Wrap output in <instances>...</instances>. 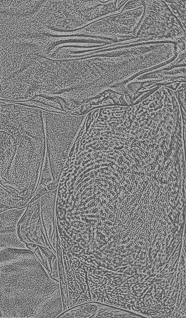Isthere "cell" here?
<instances>
[{"label": "cell", "instance_id": "obj_1", "mask_svg": "<svg viewBox=\"0 0 186 318\" xmlns=\"http://www.w3.org/2000/svg\"><path fill=\"white\" fill-rule=\"evenodd\" d=\"M63 311L60 282L32 251L0 250V318H54Z\"/></svg>", "mask_w": 186, "mask_h": 318}, {"label": "cell", "instance_id": "obj_2", "mask_svg": "<svg viewBox=\"0 0 186 318\" xmlns=\"http://www.w3.org/2000/svg\"><path fill=\"white\" fill-rule=\"evenodd\" d=\"M43 122L18 114L0 122V170L12 176H33L41 170L45 148Z\"/></svg>", "mask_w": 186, "mask_h": 318}, {"label": "cell", "instance_id": "obj_3", "mask_svg": "<svg viewBox=\"0 0 186 318\" xmlns=\"http://www.w3.org/2000/svg\"><path fill=\"white\" fill-rule=\"evenodd\" d=\"M56 194L55 189L30 202L18 223L17 231L21 241L47 247L57 254Z\"/></svg>", "mask_w": 186, "mask_h": 318}, {"label": "cell", "instance_id": "obj_4", "mask_svg": "<svg viewBox=\"0 0 186 318\" xmlns=\"http://www.w3.org/2000/svg\"><path fill=\"white\" fill-rule=\"evenodd\" d=\"M49 160L65 158L71 140L83 119V116L64 115L42 110Z\"/></svg>", "mask_w": 186, "mask_h": 318}, {"label": "cell", "instance_id": "obj_5", "mask_svg": "<svg viewBox=\"0 0 186 318\" xmlns=\"http://www.w3.org/2000/svg\"><path fill=\"white\" fill-rule=\"evenodd\" d=\"M26 208H13L0 212V249L28 248L20 239L17 231L18 223Z\"/></svg>", "mask_w": 186, "mask_h": 318}, {"label": "cell", "instance_id": "obj_6", "mask_svg": "<svg viewBox=\"0 0 186 318\" xmlns=\"http://www.w3.org/2000/svg\"><path fill=\"white\" fill-rule=\"evenodd\" d=\"M126 313L113 306L97 301H91L72 307L58 316V318H112L124 317Z\"/></svg>", "mask_w": 186, "mask_h": 318}, {"label": "cell", "instance_id": "obj_7", "mask_svg": "<svg viewBox=\"0 0 186 318\" xmlns=\"http://www.w3.org/2000/svg\"><path fill=\"white\" fill-rule=\"evenodd\" d=\"M25 243L28 248L35 254L49 275L60 282L57 254L47 247L33 243Z\"/></svg>", "mask_w": 186, "mask_h": 318}, {"label": "cell", "instance_id": "obj_8", "mask_svg": "<svg viewBox=\"0 0 186 318\" xmlns=\"http://www.w3.org/2000/svg\"><path fill=\"white\" fill-rule=\"evenodd\" d=\"M135 209V208H133V209Z\"/></svg>", "mask_w": 186, "mask_h": 318}]
</instances>
